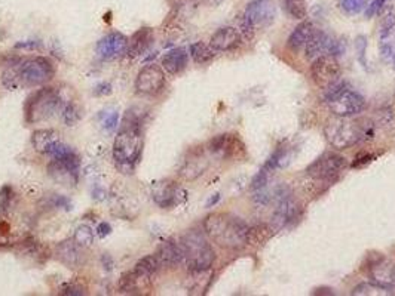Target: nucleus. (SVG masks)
Segmentation results:
<instances>
[{"mask_svg":"<svg viewBox=\"0 0 395 296\" xmlns=\"http://www.w3.org/2000/svg\"><path fill=\"white\" fill-rule=\"evenodd\" d=\"M73 240L80 247H89L94 243V231L91 227L88 226H80L75 231Z\"/></svg>","mask_w":395,"mask_h":296,"instance_id":"36","label":"nucleus"},{"mask_svg":"<svg viewBox=\"0 0 395 296\" xmlns=\"http://www.w3.org/2000/svg\"><path fill=\"white\" fill-rule=\"evenodd\" d=\"M220 200V194H214L213 197H210V200L206 202V208H211V206H214L215 203H219Z\"/></svg>","mask_w":395,"mask_h":296,"instance_id":"48","label":"nucleus"},{"mask_svg":"<svg viewBox=\"0 0 395 296\" xmlns=\"http://www.w3.org/2000/svg\"><path fill=\"white\" fill-rule=\"evenodd\" d=\"M395 289L390 288V286H385L376 282L370 283H361L358 284L357 288L351 292V295H394Z\"/></svg>","mask_w":395,"mask_h":296,"instance_id":"31","label":"nucleus"},{"mask_svg":"<svg viewBox=\"0 0 395 296\" xmlns=\"http://www.w3.org/2000/svg\"><path fill=\"white\" fill-rule=\"evenodd\" d=\"M110 232H112V227H110L109 224H107V222H101L100 226L97 227V234H98V237L104 239L106 236H109Z\"/></svg>","mask_w":395,"mask_h":296,"instance_id":"46","label":"nucleus"},{"mask_svg":"<svg viewBox=\"0 0 395 296\" xmlns=\"http://www.w3.org/2000/svg\"><path fill=\"white\" fill-rule=\"evenodd\" d=\"M98 120H100L101 128L106 132H113L116 128H118V122H119V113L116 109H106L98 116Z\"/></svg>","mask_w":395,"mask_h":296,"instance_id":"34","label":"nucleus"},{"mask_svg":"<svg viewBox=\"0 0 395 296\" xmlns=\"http://www.w3.org/2000/svg\"><path fill=\"white\" fill-rule=\"evenodd\" d=\"M313 31H315V27H313L312 23L309 21L300 23L290 34L289 40H287V46H289L293 52H300L304 46H307V43L312 38Z\"/></svg>","mask_w":395,"mask_h":296,"instance_id":"26","label":"nucleus"},{"mask_svg":"<svg viewBox=\"0 0 395 296\" xmlns=\"http://www.w3.org/2000/svg\"><path fill=\"white\" fill-rule=\"evenodd\" d=\"M269 178H271V174L265 170L263 167L259 170V172L254 175L253 181H251V190L259 191V190H263V188L267 185Z\"/></svg>","mask_w":395,"mask_h":296,"instance_id":"39","label":"nucleus"},{"mask_svg":"<svg viewBox=\"0 0 395 296\" xmlns=\"http://www.w3.org/2000/svg\"><path fill=\"white\" fill-rule=\"evenodd\" d=\"M283 5L287 14L294 18V20H304L308 15L307 0H283Z\"/></svg>","mask_w":395,"mask_h":296,"instance_id":"32","label":"nucleus"},{"mask_svg":"<svg viewBox=\"0 0 395 296\" xmlns=\"http://www.w3.org/2000/svg\"><path fill=\"white\" fill-rule=\"evenodd\" d=\"M370 277L373 282L395 289V264L379 258L378 261L370 264Z\"/></svg>","mask_w":395,"mask_h":296,"instance_id":"22","label":"nucleus"},{"mask_svg":"<svg viewBox=\"0 0 395 296\" xmlns=\"http://www.w3.org/2000/svg\"><path fill=\"white\" fill-rule=\"evenodd\" d=\"M134 86H136V92L140 95H158L165 86V73L160 67L149 64L140 70Z\"/></svg>","mask_w":395,"mask_h":296,"instance_id":"14","label":"nucleus"},{"mask_svg":"<svg viewBox=\"0 0 395 296\" xmlns=\"http://www.w3.org/2000/svg\"><path fill=\"white\" fill-rule=\"evenodd\" d=\"M346 166H348L346 157L339 154L336 151H326L307 167V174L313 179L330 181V179H335L337 175L342 174V170Z\"/></svg>","mask_w":395,"mask_h":296,"instance_id":"8","label":"nucleus"},{"mask_svg":"<svg viewBox=\"0 0 395 296\" xmlns=\"http://www.w3.org/2000/svg\"><path fill=\"white\" fill-rule=\"evenodd\" d=\"M369 5V0H339V8L345 15H357Z\"/></svg>","mask_w":395,"mask_h":296,"instance_id":"35","label":"nucleus"},{"mask_svg":"<svg viewBox=\"0 0 395 296\" xmlns=\"http://www.w3.org/2000/svg\"><path fill=\"white\" fill-rule=\"evenodd\" d=\"M11 199H12V188L5 185L2 190H0V211L6 212L11 208Z\"/></svg>","mask_w":395,"mask_h":296,"instance_id":"41","label":"nucleus"},{"mask_svg":"<svg viewBox=\"0 0 395 296\" xmlns=\"http://www.w3.org/2000/svg\"><path fill=\"white\" fill-rule=\"evenodd\" d=\"M61 139L57 131L53 129H39L34 131L32 135V144L34 150L42 154H51V151L56 148Z\"/></svg>","mask_w":395,"mask_h":296,"instance_id":"23","label":"nucleus"},{"mask_svg":"<svg viewBox=\"0 0 395 296\" xmlns=\"http://www.w3.org/2000/svg\"><path fill=\"white\" fill-rule=\"evenodd\" d=\"M128 46V39L125 38L122 33L113 31L106 34L104 38L97 42V55L101 59H112L122 55V53L127 51Z\"/></svg>","mask_w":395,"mask_h":296,"instance_id":"17","label":"nucleus"},{"mask_svg":"<svg viewBox=\"0 0 395 296\" xmlns=\"http://www.w3.org/2000/svg\"><path fill=\"white\" fill-rule=\"evenodd\" d=\"M324 137L335 150H346L373 139L374 124L366 119L339 118L326 124Z\"/></svg>","mask_w":395,"mask_h":296,"instance_id":"2","label":"nucleus"},{"mask_svg":"<svg viewBox=\"0 0 395 296\" xmlns=\"http://www.w3.org/2000/svg\"><path fill=\"white\" fill-rule=\"evenodd\" d=\"M311 76L313 83L321 89H327L339 82L342 77V68L336 57L322 55L312 61Z\"/></svg>","mask_w":395,"mask_h":296,"instance_id":"11","label":"nucleus"},{"mask_svg":"<svg viewBox=\"0 0 395 296\" xmlns=\"http://www.w3.org/2000/svg\"><path fill=\"white\" fill-rule=\"evenodd\" d=\"M345 52V43L342 40H336L321 30H315L312 34V38L304 46V53L309 61L317 59L322 55H331L339 57Z\"/></svg>","mask_w":395,"mask_h":296,"instance_id":"13","label":"nucleus"},{"mask_svg":"<svg viewBox=\"0 0 395 296\" xmlns=\"http://www.w3.org/2000/svg\"><path fill=\"white\" fill-rule=\"evenodd\" d=\"M275 199H276V208L272 217L275 231L289 227L290 224L299 221L300 206L293 199L289 188H285V187L278 188Z\"/></svg>","mask_w":395,"mask_h":296,"instance_id":"10","label":"nucleus"},{"mask_svg":"<svg viewBox=\"0 0 395 296\" xmlns=\"http://www.w3.org/2000/svg\"><path fill=\"white\" fill-rule=\"evenodd\" d=\"M189 62V53L184 48H174L168 51L163 58V68L169 76H177L187 67Z\"/></svg>","mask_w":395,"mask_h":296,"instance_id":"20","label":"nucleus"},{"mask_svg":"<svg viewBox=\"0 0 395 296\" xmlns=\"http://www.w3.org/2000/svg\"><path fill=\"white\" fill-rule=\"evenodd\" d=\"M163 267L159 264L158 258L155 255H147L145 258H141L140 261L134 267V271H137L139 274L147 277V279H154L156 273L159 271V268Z\"/></svg>","mask_w":395,"mask_h":296,"instance_id":"29","label":"nucleus"},{"mask_svg":"<svg viewBox=\"0 0 395 296\" xmlns=\"http://www.w3.org/2000/svg\"><path fill=\"white\" fill-rule=\"evenodd\" d=\"M324 100L336 118H354L367 109L366 98L349 88L342 79L324 89Z\"/></svg>","mask_w":395,"mask_h":296,"instance_id":"5","label":"nucleus"},{"mask_svg":"<svg viewBox=\"0 0 395 296\" xmlns=\"http://www.w3.org/2000/svg\"><path fill=\"white\" fill-rule=\"evenodd\" d=\"M250 227L230 213H211L204 221V231L223 249H241L248 245Z\"/></svg>","mask_w":395,"mask_h":296,"instance_id":"1","label":"nucleus"},{"mask_svg":"<svg viewBox=\"0 0 395 296\" xmlns=\"http://www.w3.org/2000/svg\"><path fill=\"white\" fill-rule=\"evenodd\" d=\"M242 36L233 27H222L210 39V46L215 52H229L241 46Z\"/></svg>","mask_w":395,"mask_h":296,"instance_id":"18","label":"nucleus"},{"mask_svg":"<svg viewBox=\"0 0 395 296\" xmlns=\"http://www.w3.org/2000/svg\"><path fill=\"white\" fill-rule=\"evenodd\" d=\"M143 150L141 124L132 111H128L123 119L122 128L113 144V159L121 166L136 165Z\"/></svg>","mask_w":395,"mask_h":296,"instance_id":"3","label":"nucleus"},{"mask_svg":"<svg viewBox=\"0 0 395 296\" xmlns=\"http://www.w3.org/2000/svg\"><path fill=\"white\" fill-rule=\"evenodd\" d=\"M180 246L183 249L184 263L191 273L200 274L208 271L213 267L215 261V254L202 231H187L180 240Z\"/></svg>","mask_w":395,"mask_h":296,"instance_id":"4","label":"nucleus"},{"mask_svg":"<svg viewBox=\"0 0 395 296\" xmlns=\"http://www.w3.org/2000/svg\"><path fill=\"white\" fill-rule=\"evenodd\" d=\"M64 119H66V122H67V124L70 126V124H73L77 119H79V116H77V113L75 111V109L71 105H69L67 109H66V113H64Z\"/></svg>","mask_w":395,"mask_h":296,"instance_id":"44","label":"nucleus"},{"mask_svg":"<svg viewBox=\"0 0 395 296\" xmlns=\"http://www.w3.org/2000/svg\"><path fill=\"white\" fill-rule=\"evenodd\" d=\"M57 259L67 268L75 270L80 264H82V252H80V246L75 240H64L57 245L56 247Z\"/></svg>","mask_w":395,"mask_h":296,"instance_id":"19","label":"nucleus"},{"mask_svg":"<svg viewBox=\"0 0 395 296\" xmlns=\"http://www.w3.org/2000/svg\"><path fill=\"white\" fill-rule=\"evenodd\" d=\"M61 105V96L56 88H42L32 94L24 104L25 122L34 124L51 119Z\"/></svg>","mask_w":395,"mask_h":296,"instance_id":"6","label":"nucleus"},{"mask_svg":"<svg viewBox=\"0 0 395 296\" xmlns=\"http://www.w3.org/2000/svg\"><path fill=\"white\" fill-rule=\"evenodd\" d=\"M152 197H154L155 203L163 209H171L176 206L180 204L186 193L183 188L174 181H160L154 185V191H152Z\"/></svg>","mask_w":395,"mask_h":296,"instance_id":"16","label":"nucleus"},{"mask_svg":"<svg viewBox=\"0 0 395 296\" xmlns=\"http://www.w3.org/2000/svg\"><path fill=\"white\" fill-rule=\"evenodd\" d=\"M206 148L211 154L220 159L242 157L246 154L244 142L238 138V135H232V133H222V135L214 137Z\"/></svg>","mask_w":395,"mask_h":296,"instance_id":"15","label":"nucleus"},{"mask_svg":"<svg viewBox=\"0 0 395 296\" xmlns=\"http://www.w3.org/2000/svg\"><path fill=\"white\" fill-rule=\"evenodd\" d=\"M62 293L70 295V296H82V295H85L84 289L80 288V286H77V284H67L66 288H64V291H62Z\"/></svg>","mask_w":395,"mask_h":296,"instance_id":"42","label":"nucleus"},{"mask_svg":"<svg viewBox=\"0 0 395 296\" xmlns=\"http://www.w3.org/2000/svg\"><path fill=\"white\" fill-rule=\"evenodd\" d=\"M189 52H191L192 59L196 62V64H201V66L208 64L210 61L214 59L215 53H217L210 46V44H206L204 42H196L191 44Z\"/></svg>","mask_w":395,"mask_h":296,"instance_id":"28","label":"nucleus"},{"mask_svg":"<svg viewBox=\"0 0 395 296\" xmlns=\"http://www.w3.org/2000/svg\"><path fill=\"white\" fill-rule=\"evenodd\" d=\"M379 52H381V57L385 62H388V64L395 67V49L388 40L379 42Z\"/></svg>","mask_w":395,"mask_h":296,"instance_id":"38","label":"nucleus"},{"mask_svg":"<svg viewBox=\"0 0 395 296\" xmlns=\"http://www.w3.org/2000/svg\"><path fill=\"white\" fill-rule=\"evenodd\" d=\"M155 256L158 258L159 264L165 267H174L184 261L183 249L180 243H176L173 240H168L165 243L160 245Z\"/></svg>","mask_w":395,"mask_h":296,"instance_id":"21","label":"nucleus"},{"mask_svg":"<svg viewBox=\"0 0 395 296\" xmlns=\"http://www.w3.org/2000/svg\"><path fill=\"white\" fill-rule=\"evenodd\" d=\"M395 30V11L394 9H387L382 14L381 24H379V38L381 40H388L390 36Z\"/></svg>","mask_w":395,"mask_h":296,"instance_id":"33","label":"nucleus"},{"mask_svg":"<svg viewBox=\"0 0 395 296\" xmlns=\"http://www.w3.org/2000/svg\"><path fill=\"white\" fill-rule=\"evenodd\" d=\"M274 227L265 226V224H260V226L250 227L248 230V245H263L267 240H271L274 236Z\"/></svg>","mask_w":395,"mask_h":296,"instance_id":"30","label":"nucleus"},{"mask_svg":"<svg viewBox=\"0 0 395 296\" xmlns=\"http://www.w3.org/2000/svg\"><path fill=\"white\" fill-rule=\"evenodd\" d=\"M390 0H372L370 5H367L366 8V16L372 18L378 14H382L383 9L387 8Z\"/></svg>","mask_w":395,"mask_h":296,"instance_id":"40","label":"nucleus"},{"mask_svg":"<svg viewBox=\"0 0 395 296\" xmlns=\"http://www.w3.org/2000/svg\"><path fill=\"white\" fill-rule=\"evenodd\" d=\"M355 46H357L358 62H360V66L364 70H369V61H367V39L364 36H358Z\"/></svg>","mask_w":395,"mask_h":296,"instance_id":"37","label":"nucleus"},{"mask_svg":"<svg viewBox=\"0 0 395 296\" xmlns=\"http://www.w3.org/2000/svg\"><path fill=\"white\" fill-rule=\"evenodd\" d=\"M149 288H150V279L134 270L131 273H125L119 280V289L128 295H140L143 291H146Z\"/></svg>","mask_w":395,"mask_h":296,"instance_id":"24","label":"nucleus"},{"mask_svg":"<svg viewBox=\"0 0 395 296\" xmlns=\"http://www.w3.org/2000/svg\"><path fill=\"white\" fill-rule=\"evenodd\" d=\"M21 83L25 86H40L48 83L56 76V68L47 57H34L27 59L20 67Z\"/></svg>","mask_w":395,"mask_h":296,"instance_id":"9","label":"nucleus"},{"mask_svg":"<svg viewBox=\"0 0 395 296\" xmlns=\"http://www.w3.org/2000/svg\"><path fill=\"white\" fill-rule=\"evenodd\" d=\"M276 16V6L274 0H251L241 16L239 27L246 39H254L257 31L267 29Z\"/></svg>","mask_w":395,"mask_h":296,"instance_id":"7","label":"nucleus"},{"mask_svg":"<svg viewBox=\"0 0 395 296\" xmlns=\"http://www.w3.org/2000/svg\"><path fill=\"white\" fill-rule=\"evenodd\" d=\"M79 169H80V160L73 150L58 159H52L48 166L49 175L56 179V181L64 185L77 184Z\"/></svg>","mask_w":395,"mask_h":296,"instance_id":"12","label":"nucleus"},{"mask_svg":"<svg viewBox=\"0 0 395 296\" xmlns=\"http://www.w3.org/2000/svg\"><path fill=\"white\" fill-rule=\"evenodd\" d=\"M152 40H154V30L145 27V29H140L131 36V39L128 40L127 52L130 57H139L141 53H145L147 48L150 46Z\"/></svg>","mask_w":395,"mask_h":296,"instance_id":"25","label":"nucleus"},{"mask_svg":"<svg viewBox=\"0 0 395 296\" xmlns=\"http://www.w3.org/2000/svg\"><path fill=\"white\" fill-rule=\"evenodd\" d=\"M394 98H395V96H394Z\"/></svg>","mask_w":395,"mask_h":296,"instance_id":"49","label":"nucleus"},{"mask_svg":"<svg viewBox=\"0 0 395 296\" xmlns=\"http://www.w3.org/2000/svg\"><path fill=\"white\" fill-rule=\"evenodd\" d=\"M95 95H109L112 94V86L109 83H101L95 88Z\"/></svg>","mask_w":395,"mask_h":296,"instance_id":"47","label":"nucleus"},{"mask_svg":"<svg viewBox=\"0 0 395 296\" xmlns=\"http://www.w3.org/2000/svg\"><path fill=\"white\" fill-rule=\"evenodd\" d=\"M290 159H291L290 148L289 147H280L278 150H275L271 156H269V159L266 160V163L262 167L272 175L275 170L283 169L289 165Z\"/></svg>","mask_w":395,"mask_h":296,"instance_id":"27","label":"nucleus"},{"mask_svg":"<svg viewBox=\"0 0 395 296\" xmlns=\"http://www.w3.org/2000/svg\"><path fill=\"white\" fill-rule=\"evenodd\" d=\"M9 231H11V228H9L8 224L3 222V221H0V246L8 243Z\"/></svg>","mask_w":395,"mask_h":296,"instance_id":"43","label":"nucleus"},{"mask_svg":"<svg viewBox=\"0 0 395 296\" xmlns=\"http://www.w3.org/2000/svg\"><path fill=\"white\" fill-rule=\"evenodd\" d=\"M373 159H374V156H372V154H360V156H357L352 166L358 167V166L367 165V163H370V161H373Z\"/></svg>","mask_w":395,"mask_h":296,"instance_id":"45","label":"nucleus"}]
</instances>
